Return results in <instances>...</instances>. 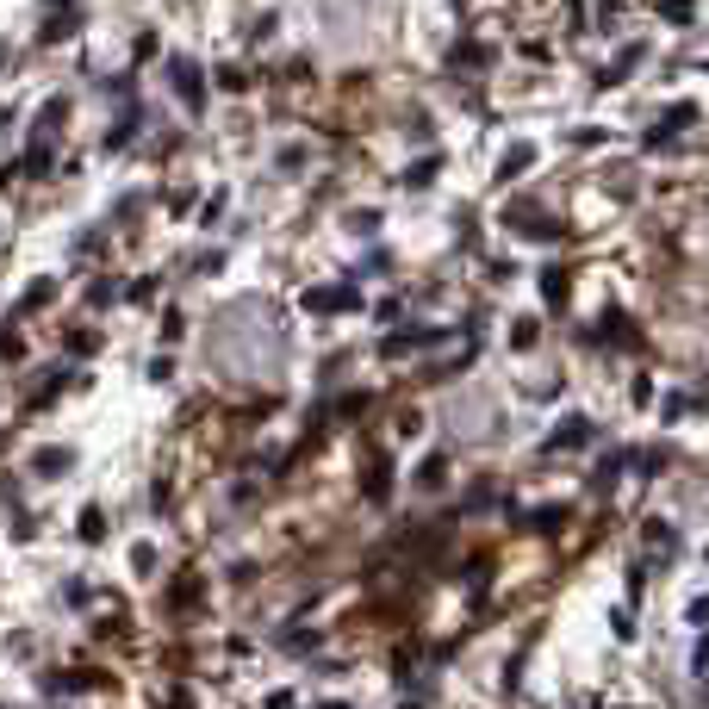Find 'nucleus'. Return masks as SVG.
Instances as JSON below:
<instances>
[{
  "label": "nucleus",
  "instance_id": "nucleus-1",
  "mask_svg": "<svg viewBox=\"0 0 709 709\" xmlns=\"http://www.w3.org/2000/svg\"><path fill=\"white\" fill-rule=\"evenodd\" d=\"M168 81H174V94H181L193 113L206 106V81H199V63H193V56H174V63H168Z\"/></svg>",
  "mask_w": 709,
  "mask_h": 709
},
{
  "label": "nucleus",
  "instance_id": "nucleus-2",
  "mask_svg": "<svg viewBox=\"0 0 709 709\" xmlns=\"http://www.w3.org/2000/svg\"><path fill=\"white\" fill-rule=\"evenodd\" d=\"M511 231H529L536 243H554V237H561V224H554L548 212H536V206H511Z\"/></svg>",
  "mask_w": 709,
  "mask_h": 709
},
{
  "label": "nucleus",
  "instance_id": "nucleus-3",
  "mask_svg": "<svg viewBox=\"0 0 709 709\" xmlns=\"http://www.w3.org/2000/svg\"><path fill=\"white\" fill-rule=\"evenodd\" d=\"M685 125H697V106H691V100H679V106H672V113L647 131V149H666V143H672V131H685Z\"/></svg>",
  "mask_w": 709,
  "mask_h": 709
},
{
  "label": "nucleus",
  "instance_id": "nucleus-4",
  "mask_svg": "<svg viewBox=\"0 0 709 709\" xmlns=\"http://www.w3.org/2000/svg\"><path fill=\"white\" fill-rule=\"evenodd\" d=\"M591 435H597V429H591V418H567V424L548 435V448H554V454H561V448H585Z\"/></svg>",
  "mask_w": 709,
  "mask_h": 709
},
{
  "label": "nucleus",
  "instance_id": "nucleus-5",
  "mask_svg": "<svg viewBox=\"0 0 709 709\" xmlns=\"http://www.w3.org/2000/svg\"><path fill=\"white\" fill-rule=\"evenodd\" d=\"M305 305H311V311H355V305H361V292H349V286L324 292V286H317V292H305Z\"/></svg>",
  "mask_w": 709,
  "mask_h": 709
},
{
  "label": "nucleus",
  "instance_id": "nucleus-6",
  "mask_svg": "<svg viewBox=\"0 0 709 709\" xmlns=\"http://www.w3.org/2000/svg\"><path fill=\"white\" fill-rule=\"evenodd\" d=\"M529 162H536V143H511V149H504V162H498V181H517Z\"/></svg>",
  "mask_w": 709,
  "mask_h": 709
},
{
  "label": "nucleus",
  "instance_id": "nucleus-7",
  "mask_svg": "<svg viewBox=\"0 0 709 709\" xmlns=\"http://www.w3.org/2000/svg\"><path fill=\"white\" fill-rule=\"evenodd\" d=\"M75 25H81V13H69V6H56V13H50V25H44L38 38H44V44H63V38H69Z\"/></svg>",
  "mask_w": 709,
  "mask_h": 709
},
{
  "label": "nucleus",
  "instance_id": "nucleus-8",
  "mask_svg": "<svg viewBox=\"0 0 709 709\" xmlns=\"http://www.w3.org/2000/svg\"><path fill=\"white\" fill-rule=\"evenodd\" d=\"M641 56H647V50H641V44H629V50H622V56H616V63H610V69L597 75V88H616V81H622V75H629V69H635Z\"/></svg>",
  "mask_w": 709,
  "mask_h": 709
},
{
  "label": "nucleus",
  "instance_id": "nucleus-9",
  "mask_svg": "<svg viewBox=\"0 0 709 709\" xmlns=\"http://www.w3.org/2000/svg\"><path fill=\"white\" fill-rule=\"evenodd\" d=\"M542 299H548L554 311L567 305V274H561V268H548V274H542Z\"/></svg>",
  "mask_w": 709,
  "mask_h": 709
},
{
  "label": "nucleus",
  "instance_id": "nucleus-10",
  "mask_svg": "<svg viewBox=\"0 0 709 709\" xmlns=\"http://www.w3.org/2000/svg\"><path fill=\"white\" fill-rule=\"evenodd\" d=\"M138 119H143V113H138V106H131V113H125V119L113 125V138H106V143H113V149H125V143L138 138Z\"/></svg>",
  "mask_w": 709,
  "mask_h": 709
},
{
  "label": "nucleus",
  "instance_id": "nucleus-11",
  "mask_svg": "<svg viewBox=\"0 0 709 709\" xmlns=\"http://www.w3.org/2000/svg\"><path fill=\"white\" fill-rule=\"evenodd\" d=\"M31 467H38V473H69V448H44Z\"/></svg>",
  "mask_w": 709,
  "mask_h": 709
},
{
  "label": "nucleus",
  "instance_id": "nucleus-12",
  "mask_svg": "<svg viewBox=\"0 0 709 709\" xmlns=\"http://www.w3.org/2000/svg\"><path fill=\"white\" fill-rule=\"evenodd\" d=\"M660 19H672V25H691V19H697V6H691V0H660Z\"/></svg>",
  "mask_w": 709,
  "mask_h": 709
},
{
  "label": "nucleus",
  "instance_id": "nucleus-13",
  "mask_svg": "<svg viewBox=\"0 0 709 709\" xmlns=\"http://www.w3.org/2000/svg\"><path fill=\"white\" fill-rule=\"evenodd\" d=\"M529 523H536V529H561V523H567V511H561V504H548V511H536Z\"/></svg>",
  "mask_w": 709,
  "mask_h": 709
},
{
  "label": "nucleus",
  "instance_id": "nucleus-14",
  "mask_svg": "<svg viewBox=\"0 0 709 709\" xmlns=\"http://www.w3.org/2000/svg\"><path fill=\"white\" fill-rule=\"evenodd\" d=\"M100 529H106V517L100 511H81V542H100Z\"/></svg>",
  "mask_w": 709,
  "mask_h": 709
},
{
  "label": "nucleus",
  "instance_id": "nucleus-15",
  "mask_svg": "<svg viewBox=\"0 0 709 709\" xmlns=\"http://www.w3.org/2000/svg\"><path fill=\"white\" fill-rule=\"evenodd\" d=\"M38 305H50V281H38L25 299H19V311H38Z\"/></svg>",
  "mask_w": 709,
  "mask_h": 709
},
{
  "label": "nucleus",
  "instance_id": "nucleus-16",
  "mask_svg": "<svg viewBox=\"0 0 709 709\" xmlns=\"http://www.w3.org/2000/svg\"><path fill=\"white\" fill-rule=\"evenodd\" d=\"M435 168H442V156H429V162H418V168H411L405 181H411V187H424V181H435Z\"/></svg>",
  "mask_w": 709,
  "mask_h": 709
},
{
  "label": "nucleus",
  "instance_id": "nucleus-17",
  "mask_svg": "<svg viewBox=\"0 0 709 709\" xmlns=\"http://www.w3.org/2000/svg\"><path fill=\"white\" fill-rule=\"evenodd\" d=\"M94 342H100V336H94V330H69V349H75V355H88V349H94Z\"/></svg>",
  "mask_w": 709,
  "mask_h": 709
},
{
  "label": "nucleus",
  "instance_id": "nucleus-18",
  "mask_svg": "<svg viewBox=\"0 0 709 709\" xmlns=\"http://www.w3.org/2000/svg\"><path fill=\"white\" fill-rule=\"evenodd\" d=\"M418 479H424V485H435V479H442V454H429L424 467H418Z\"/></svg>",
  "mask_w": 709,
  "mask_h": 709
},
{
  "label": "nucleus",
  "instance_id": "nucleus-19",
  "mask_svg": "<svg viewBox=\"0 0 709 709\" xmlns=\"http://www.w3.org/2000/svg\"><path fill=\"white\" fill-rule=\"evenodd\" d=\"M572 143H578V149H597V143H603V131H597V125H585V131H572Z\"/></svg>",
  "mask_w": 709,
  "mask_h": 709
},
{
  "label": "nucleus",
  "instance_id": "nucleus-20",
  "mask_svg": "<svg viewBox=\"0 0 709 709\" xmlns=\"http://www.w3.org/2000/svg\"><path fill=\"white\" fill-rule=\"evenodd\" d=\"M691 672H709V635L697 641V654H691Z\"/></svg>",
  "mask_w": 709,
  "mask_h": 709
},
{
  "label": "nucleus",
  "instance_id": "nucleus-21",
  "mask_svg": "<svg viewBox=\"0 0 709 709\" xmlns=\"http://www.w3.org/2000/svg\"><path fill=\"white\" fill-rule=\"evenodd\" d=\"M44 6H69V0H44Z\"/></svg>",
  "mask_w": 709,
  "mask_h": 709
}]
</instances>
